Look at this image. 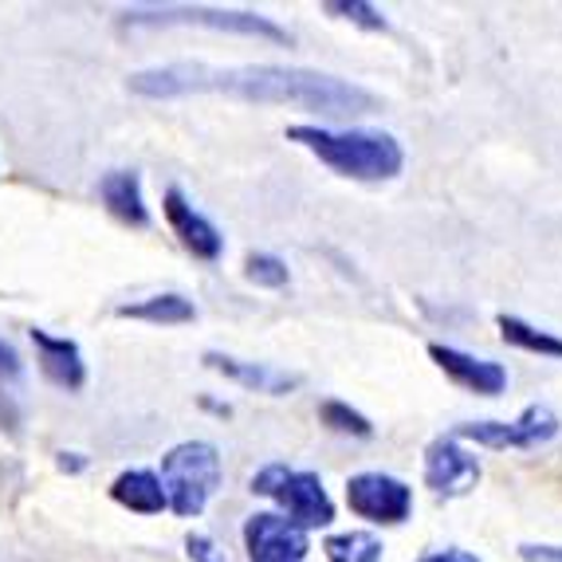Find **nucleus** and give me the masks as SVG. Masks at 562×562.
Returning a JSON list of instances; mask_svg holds the SVG:
<instances>
[{
	"label": "nucleus",
	"mask_w": 562,
	"mask_h": 562,
	"mask_svg": "<svg viewBox=\"0 0 562 562\" xmlns=\"http://www.w3.org/2000/svg\"><path fill=\"white\" fill-rule=\"evenodd\" d=\"M131 91L146 99H181V94H233L244 103L300 106V111L330 114H366L378 99L358 83L338 76L307 71V67L280 64H244V67H209V64H166L131 76Z\"/></svg>",
	"instance_id": "f257e3e1"
},
{
	"label": "nucleus",
	"mask_w": 562,
	"mask_h": 562,
	"mask_svg": "<svg viewBox=\"0 0 562 562\" xmlns=\"http://www.w3.org/2000/svg\"><path fill=\"white\" fill-rule=\"evenodd\" d=\"M288 138L300 142L303 150H311L323 166H330L338 178H355V181H390L402 173L405 150L394 134L385 131H327V126H288Z\"/></svg>",
	"instance_id": "f03ea898"
},
{
	"label": "nucleus",
	"mask_w": 562,
	"mask_h": 562,
	"mask_svg": "<svg viewBox=\"0 0 562 562\" xmlns=\"http://www.w3.org/2000/svg\"><path fill=\"white\" fill-rule=\"evenodd\" d=\"M221 452L209 441H186L161 457V492H166V507L173 516L193 519L201 516L221 487Z\"/></svg>",
	"instance_id": "7ed1b4c3"
},
{
	"label": "nucleus",
	"mask_w": 562,
	"mask_h": 562,
	"mask_svg": "<svg viewBox=\"0 0 562 562\" xmlns=\"http://www.w3.org/2000/svg\"><path fill=\"white\" fill-rule=\"evenodd\" d=\"M256 496H268L280 504V516H288L291 524H300L303 531L335 524V499L323 487L319 472H300L288 464H263L252 476Z\"/></svg>",
	"instance_id": "20e7f679"
},
{
	"label": "nucleus",
	"mask_w": 562,
	"mask_h": 562,
	"mask_svg": "<svg viewBox=\"0 0 562 562\" xmlns=\"http://www.w3.org/2000/svg\"><path fill=\"white\" fill-rule=\"evenodd\" d=\"M122 24L131 29H142V24H158V29H169V24H189V29H213V32H236V36H260V40H276V44H288V29H280L276 20L260 16V12H233V9H134L126 12Z\"/></svg>",
	"instance_id": "39448f33"
},
{
	"label": "nucleus",
	"mask_w": 562,
	"mask_h": 562,
	"mask_svg": "<svg viewBox=\"0 0 562 562\" xmlns=\"http://www.w3.org/2000/svg\"><path fill=\"white\" fill-rule=\"evenodd\" d=\"M452 437L480 449H539L559 437V417L551 405H527L516 422H464L452 429Z\"/></svg>",
	"instance_id": "423d86ee"
},
{
	"label": "nucleus",
	"mask_w": 562,
	"mask_h": 562,
	"mask_svg": "<svg viewBox=\"0 0 562 562\" xmlns=\"http://www.w3.org/2000/svg\"><path fill=\"white\" fill-rule=\"evenodd\" d=\"M347 507L374 527H397L413 516V487L385 472H358L347 480Z\"/></svg>",
	"instance_id": "0eeeda50"
},
{
	"label": "nucleus",
	"mask_w": 562,
	"mask_h": 562,
	"mask_svg": "<svg viewBox=\"0 0 562 562\" xmlns=\"http://www.w3.org/2000/svg\"><path fill=\"white\" fill-rule=\"evenodd\" d=\"M244 551L248 562H303L311 551V531L280 512H256L244 519Z\"/></svg>",
	"instance_id": "6e6552de"
},
{
	"label": "nucleus",
	"mask_w": 562,
	"mask_h": 562,
	"mask_svg": "<svg viewBox=\"0 0 562 562\" xmlns=\"http://www.w3.org/2000/svg\"><path fill=\"white\" fill-rule=\"evenodd\" d=\"M425 487H432L437 496H464L480 484V460L476 452L464 449V441H457L452 432L437 437L425 449Z\"/></svg>",
	"instance_id": "1a4fd4ad"
},
{
	"label": "nucleus",
	"mask_w": 562,
	"mask_h": 562,
	"mask_svg": "<svg viewBox=\"0 0 562 562\" xmlns=\"http://www.w3.org/2000/svg\"><path fill=\"white\" fill-rule=\"evenodd\" d=\"M429 358L441 366L445 374L452 378L457 385H464L469 394L480 397H499L507 390V370L492 358H476L469 350H457V347H445V342H432Z\"/></svg>",
	"instance_id": "9d476101"
},
{
	"label": "nucleus",
	"mask_w": 562,
	"mask_h": 562,
	"mask_svg": "<svg viewBox=\"0 0 562 562\" xmlns=\"http://www.w3.org/2000/svg\"><path fill=\"white\" fill-rule=\"evenodd\" d=\"M161 209H166V221L173 225V233H178L186 252H193L198 260H221L225 236H221V228H216L209 216H201L198 209L189 205L181 189H166V205Z\"/></svg>",
	"instance_id": "9b49d317"
},
{
	"label": "nucleus",
	"mask_w": 562,
	"mask_h": 562,
	"mask_svg": "<svg viewBox=\"0 0 562 562\" xmlns=\"http://www.w3.org/2000/svg\"><path fill=\"white\" fill-rule=\"evenodd\" d=\"M32 347L40 355V370H44L47 382H56L59 390H83L87 382V362H83V350L79 342L71 338H56L47 335V330H32Z\"/></svg>",
	"instance_id": "f8f14e48"
},
{
	"label": "nucleus",
	"mask_w": 562,
	"mask_h": 562,
	"mask_svg": "<svg viewBox=\"0 0 562 562\" xmlns=\"http://www.w3.org/2000/svg\"><path fill=\"white\" fill-rule=\"evenodd\" d=\"M205 362H209V370H216V374H225V378H233V382L248 385V390H256V394L283 397V394H291V390L300 385V374H288V370H272V366L240 362V358L216 355V350H209Z\"/></svg>",
	"instance_id": "ddd939ff"
},
{
	"label": "nucleus",
	"mask_w": 562,
	"mask_h": 562,
	"mask_svg": "<svg viewBox=\"0 0 562 562\" xmlns=\"http://www.w3.org/2000/svg\"><path fill=\"white\" fill-rule=\"evenodd\" d=\"M99 198H103V205L119 216L122 225H134V228L150 225V209H146V198H142V178L134 169H111L99 181Z\"/></svg>",
	"instance_id": "4468645a"
},
{
	"label": "nucleus",
	"mask_w": 562,
	"mask_h": 562,
	"mask_svg": "<svg viewBox=\"0 0 562 562\" xmlns=\"http://www.w3.org/2000/svg\"><path fill=\"white\" fill-rule=\"evenodd\" d=\"M111 496L119 499L122 507L138 512V516H158V512H166V492H161L158 472H150V469L122 472L111 484Z\"/></svg>",
	"instance_id": "2eb2a0df"
},
{
	"label": "nucleus",
	"mask_w": 562,
	"mask_h": 562,
	"mask_svg": "<svg viewBox=\"0 0 562 562\" xmlns=\"http://www.w3.org/2000/svg\"><path fill=\"white\" fill-rule=\"evenodd\" d=\"M119 315H122V319L178 327V323H193V319H198V307H193V300L178 295V291H166V295H150V300L126 303V307H119Z\"/></svg>",
	"instance_id": "dca6fc26"
},
{
	"label": "nucleus",
	"mask_w": 562,
	"mask_h": 562,
	"mask_svg": "<svg viewBox=\"0 0 562 562\" xmlns=\"http://www.w3.org/2000/svg\"><path fill=\"white\" fill-rule=\"evenodd\" d=\"M496 327H499V335H504L507 347H519V350H527V355H539V358H562V338L543 327H535V323L519 319V315H499Z\"/></svg>",
	"instance_id": "f3484780"
},
{
	"label": "nucleus",
	"mask_w": 562,
	"mask_h": 562,
	"mask_svg": "<svg viewBox=\"0 0 562 562\" xmlns=\"http://www.w3.org/2000/svg\"><path fill=\"white\" fill-rule=\"evenodd\" d=\"M327 562H382L385 543L374 531H335L327 535Z\"/></svg>",
	"instance_id": "a211bd4d"
},
{
	"label": "nucleus",
	"mask_w": 562,
	"mask_h": 562,
	"mask_svg": "<svg viewBox=\"0 0 562 562\" xmlns=\"http://www.w3.org/2000/svg\"><path fill=\"white\" fill-rule=\"evenodd\" d=\"M319 422L335 432H347V437H362V441L366 437H374V425L366 422L358 409H350L347 402H338V397H330V402L319 405Z\"/></svg>",
	"instance_id": "6ab92c4d"
},
{
	"label": "nucleus",
	"mask_w": 562,
	"mask_h": 562,
	"mask_svg": "<svg viewBox=\"0 0 562 562\" xmlns=\"http://www.w3.org/2000/svg\"><path fill=\"white\" fill-rule=\"evenodd\" d=\"M323 9H327L330 16H338V20H350V24H358V29L385 32L382 9H374V4H366V0H330V4H323Z\"/></svg>",
	"instance_id": "aec40b11"
},
{
	"label": "nucleus",
	"mask_w": 562,
	"mask_h": 562,
	"mask_svg": "<svg viewBox=\"0 0 562 562\" xmlns=\"http://www.w3.org/2000/svg\"><path fill=\"white\" fill-rule=\"evenodd\" d=\"M244 276L252 283H260V288H283L288 283V263L272 252H252L244 260Z\"/></svg>",
	"instance_id": "412c9836"
},
{
	"label": "nucleus",
	"mask_w": 562,
	"mask_h": 562,
	"mask_svg": "<svg viewBox=\"0 0 562 562\" xmlns=\"http://www.w3.org/2000/svg\"><path fill=\"white\" fill-rule=\"evenodd\" d=\"M186 554H189V562H225V551H221L209 535H189Z\"/></svg>",
	"instance_id": "4be33fe9"
},
{
	"label": "nucleus",
	"mask_w": 562,
	"mask_h": 562,
	"mask_svg": "<svg viewBox=\"0 0 562 562\" xmlns=\"http://www.w3.org/2000/svg\"><path fill=\"white\" fill-rule=\"evenodd\" d=\"M519 559H524V562H562V547L524 543V547H519Z\"/></svg>",
	"instance_id": "5701e85b"
},
{
	"label": "nucleus",
	"mask_w": 562,
	"mask_h": 562,
	"mask_svg": "<svg viewBox=\"0 0 562 562\" xmlns=\"http://www.w3.org/2000/svg\"><path fill=\"white\" fill-rule=\"evenodd\" d=\"M0 378H20V355L0 338Z\"/></svg>",
	"instance_id": "b1692460"
},
{
	"label": "nucleus",
	"mask_w": 562,
	"mask_h": 562,
	"mask_svg": "<svg viewBox=\"0 0 562 562\" xmlns=\"http://www.w3.org/2000/svg\"><path fill=\"white\" fill-rule=\"evenodd\" d=\"M422 562H480V559H476V554H469V551H457V547H449V551L425 554Z\"/></svg>",
	"instance_id": "393cba45"
}]
</instances>
